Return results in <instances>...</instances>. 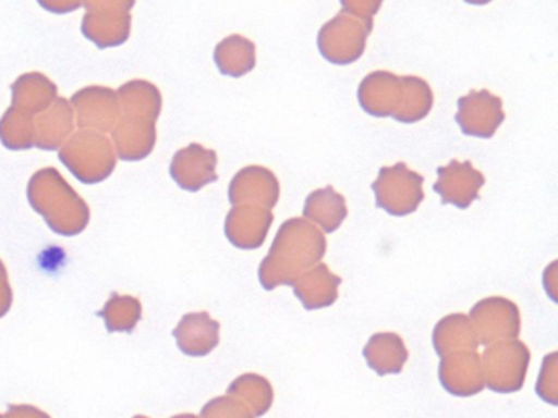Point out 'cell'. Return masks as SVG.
Wrapping results in <instances>:
<instances>
[{"mask_svg": "<svg viewBox=\"0 0 558 418\" xmlns=\"http://www.w3.org/2000/svg\"><path fill=\"white\" fill-rule=\"evenodd\" d=\"M359 103L375 118H393L400 123H417L429 114L434 95L424 78L375 71L359 85Z\"/></svg>", "mask_w": 558, "mask_h": 418, "instance_id": "cell-1", "label": "cell"}, {"mask_svg": "<svg viewBox=\"0 0 558 418\" xmlns=\"http://www.w3.org/2000/svg\"><path fill=\"white\" fill-rule=\"evenodd\" d=\"M325 251L326 238L316 225L305 219H289L277 232L272 248L260 265V283L266 290L293 283L306 268L318 263Z\"/></svg>", "mask_w": 558, "mask_h": 418, "instance_id": "cell-2", "label": "cell"}, {"mask_svg": "<svg viewBox=\"0 0 558 418\" xmlns=\"http://www.w3.org/2000/svg\"><path fill=\"white\" fill-rule=\"evenodd\" d=\"M372 28V20L359 19L342 10L319 29V52L331 64H352L364 54Z\"/></svg>", "mask_w": 558, "mask_h": 418, "instance_id": "cell-3", "label": "cell"}, {"mask_svg": "<svg viewBox=\"0 0 558 418\" xmlns=\"http://www.w3.org/2000/svg\"><path fill=\"white\" fill-rule=\"evenodd\" d=\"M423 183L420 173L398 162L393 167H381L372 188L378 208L393 216H408L416 211L424 199Z\"/></svg>", "mask_w": 558, "mask_h": 418, "instance_id": "cell-4", "label": "cell"}, {"mask_svg": "<svg viewBox=\"0 0 558 418\" xmlns=\"http://www.w3.org/2000/svg\"><path fill=\"white\" fill-rule=\"evenodd\" d=\"M486 384L498 392H514L524 384L529 349L518 340H501L483 356Z\"/></svg>", "mask_w": 558, "mask_h": 418, "instance_id": "cell-5", "label": "cell"}, {"mask_svg": "<svg viewBox=\"0 0 558 418\" xmlns=\"http://www.w3.org/2000/svg\"><path fill=\"white\" fill-rule=\"evenodd\" d=\"M456 121L466 136L489 139L505 121L502 100L488 90H472L457 101Z\"/></svg>", "mask_w": 558, "mask_h": 418, "instance_id": "cell-6", "label": "cell"}, {"mask_svg": "<svg viewBox=\"0 0 558 418\" xmlns=\"http://www.w3.org/2000/svg\"><path fill=\"white\" fill-rule=\"evenodd\" d=\"M472 319L475 320L473 329L478 343L514 340L521 325L518 307L502 297H489L476 304L472 309Z\"/></svg>", "mask_w": 558, "mask_h": 418, "instance_id": "cell-7", "label": "cell"}, {"mask_svg": "<svg viewBox=\"0 0 558 418\" xmlns=\"http://www.w3.org/2000/svg\"><path fill=\"white\" fill-rule=\"evenodd\" d=\"M437 175L439 180L434 183V192L439 193L444 205H453L459 209L469 208L485 185V176L470 160H450L449 165L437 169Z\"/></svg>", "mask_w": 558, "mask_h": 418, "instance_id": "cell-8", "label": "cell"}, {"mask_svg": "<svg viewBox=\"0 0 558 418\" xmlns=\"http://www.w3.org/2000/svg\"><path fill=\"white\" fill-rule=\"evenodd\" d=\"M279 180L266 167H246L236 173L230 185V201L234 206L254 205L272 209L279 201Z\"/></svg>", "mask_w": 558, "mask_h": 418, "instance_id": "cell-9", "label": "cell"}, {"mask_svg": "<svg viewBox=\"0 0 558 418\" xmlns=\"http://www.w3.org/2000/svg\"><path fill=\"white\" fill-rule=\"evenodd\" d=\"M439 378L444 388L453 395H473L482 391V359L473 349H456L442 355L439 366Z\"/></svg>", "mask_w": 558, "mask_h": 418, "instance_id": "cell-10", "label": "cell"}, {"mask_svg": "<svg viewBox=\"0 0 558 418\" xmlns=\"http://www.w3.org/2000/svg\"><path fill=\"white\" fill-rule=\"evenodd\" d=\"M272 221L274 214L270 209L238 205L228 214L225 232L231 244L244 250H253L264 244Z\"/></svg>", "mask_w": 558, "mask_h": 418, "instance_id": "cell-11", "label": "cell"}, {"mask_svg": "<svg viewBox=\"0 0 558 418\" xmlns=\"http://www.w3.org/2000/svg\"><path fill=\"white\" fill-rule=\"evenodd\" d=\"M217 152L205 149L201 144H191L175 153L171 163V175L179 186L189 192H198L218 179Z\"/></svg>", "mask_w": 558, "mask_h": 418, "instance_id": "cell-12", "label": "cell"}, {"mask_svg": "<svg viewBox=\"0 0 558 418\" xmlns=\"http://www.w3.org/2000/svg\"><path fill=\"white\" fill-rule=\"evenodd\" d=\"M220 323L207 312L187 314L174 330L179 348L191 356L208 355L218 345Z\"/></svg>", "mask_w": 558, "mask_h": 418, "instance_id": "cell-13", "label": "cell"}, {"mask_svg": "<svg viewBox=\"0 0 558 418\" xmlns=\"http://www.w3.org/2000/svg\"><path fill=\"white\" fill-rule=\"evenodd\" d=\"M341 278L335 276L325 263L318 265L315 270L305 271L293 281V291L302 300L306 309L328 307L338 297V286Z\"/></svg>", "mask_w": 558, "mask_h": 418, "instance_id": "cell-14", "label": "cell"}, {"mask_svg": "<svg viewBox=\"0 0 558 418\" xmlns=\"http://www.w3.org/2000/svg\"><path fill=\"white\" fill-rule=\"evenodd\" d=\"M306 221L318 225L325 232H335L341 228L342 221L348 216L344 198L335 192L332 186L315 189L306 198L305 208H303Z\"/></svg>", "mask_w": 558, "mask_h": 418, "instance_id": "cell-15", "label": "cell"}, {"mask_svg": "<svg viewBox=\"0 0 558 418\" xmlns=\"http://www.w3.org/2000/svg\"><path fill=\"white\" fill-rule=\"evenodd\" d=\"M215 62L221 74L243 77L256 67V45L241 35L228 36L215 49Z\"/></svg>", "mask_w": 558, "mask_h": 418, "instance_id": "cell-16", "label": "cell"}, {"mask_svg": "<svg viewBox=\"0 0 558 418\" xmlns=\"http://www.w3.org/2000/svg\"><path fill=\"white\" fill-rule=\"evenodd\" d=\"M365 359L378 374H397L408 359V349L397 333H377L364 349Z\"/></svg>", "mask_w": 558, "mask_h": 418, "instance_id": "cell-17", "label": "cell"}, {"mask_svg": "<svg viewBox=\"0 0 558 418\" xmlns=\"http://www.w3.org/2000/svg\"><path fill=\"white\" fill-rule=\"evenodd\" d=\"M478 345L475 329L465 316L446 317L434 330V346L439 356L456 349H475Z\"/></svg>", "mask_w": 558, "mask_h": 418, "instance_id": "cell-18", "label": "cell"}, {"mask_svg": "<svg viewBox=\"0 0 558 418\" xmlns=\"http://www.w3.org/2000/svg\"><path fill=\"white\" fill-rule=\"evenodd\" d=\"M99 316L106 317L107 329L110 332H132L136 322L142 319V304L136 297L119 296L113 293L112 299Z\"/></svg>", "mask_w": 558, "mask_h": 418, "instance_id": "cell-19", "label": "cell"}, {"mask_svg": "<svg viewBox=\"0 0 558 418\" xmlns=\"http://www.w3.org/2000/svg\"><path fill=\"white\" fill-rule=\"evenodd\" d=\"M228 394L241 395L250 401V407H253L254 415L257 417L266 414L274 398L272 385L266 381V378L257 374L241 376L230 385Z\"/></svg>", "mask_w": 558, "mask_h": 418, "instance_id": "cell-20", "label": "cell"}, {"mask_svg": "<svg viewBox=\"0 0 558 418\" xmlns=\"http://www.w3.org/2000/svg\"><path fill=\"white\" fill-rule=\"evenodd\" d=\"M202 418H253V414L234 398L218 397L205 405Z\"/></svg>", "mask_w": 558, "mask_h": 418, "instance_id": "cell-21", "label": "cell"}, {"mask_svg": "<svg viewBox=\"0 0 558 418\" xmlns=\"http://www.w3.org/2000/svg\"><path fill=\"white\" fill-rule=\"evenodd\" d=\"M384 0H341L342 10L359 16V19L372 20L377 15Z\"/></svg>", "mask_w": 558, "mask_h": 418, "instance_id": "cell-22", "label": "cell"}, {"mask_svg": "<svg viewBox=\"0 0 558 418\" xmlns=\"http://www.w3.org/2000/svg\"><path fill=\"white\" fill-rule=\"evenodd\" d=\"M12 304V291L9 286L4 265L0 263V317L5 316Z\"/></svg>", "mask_w": 558, "mask_h": 418, "instance_id": "cell-23", "label": "cell"}, {"mask_svg": "<svg viewBox=\"0 0 558 418\" xmlns=\"http://www.w3.org/2000/svg\"><path fill=\"white\" fill-rule=\"evenodd\" d=\"M45 411L32 407V405H11L5 415H0V418H47Z\"/></svg>", "mask_w": 558, "mask_h": 418, "instance_id": "cell-24", "label": "cell"}, {"mask_svg": "<svg viewBox=\"0 0 558 418\" xmlns=\"http://www.w3.org/2000/svg\"><path fill=\"white\" fill-rule=\"evenodd\" d=\"M466 3H472V5H486V3L492 2V0H465Z\"/></svg>", "mask_w": 558, "mask_h": 418, "instance_id": "cell-25", "label": "cell"}, {"mask_svg": "<svg viewBox=\"0 0 558 418\" xmlns=\"http://www.w3.org/2000/svg\"><path fill=\"white\" fill-rule=\"evenodd\" d=\"M174 418H197L195 417V415H178V417H174Z\"/></svg>", "mask_w": 558, "mask_h": 418, "instance_id": "cell-26", "label": "cell"}, {"mask_svg": "<svg viewBox=\"0 0 558 418\" xmlns=\"http://www.w3.org/2000/svg\"><path fill=\"white\" fill-rule=\"evenodd\" d=\"M135 418H148V417H135Z\"/></svg>", "mask_w": 558, "mask_h": 418, "instance_id": "cell-27", "label": "cell"}]
</instances>
